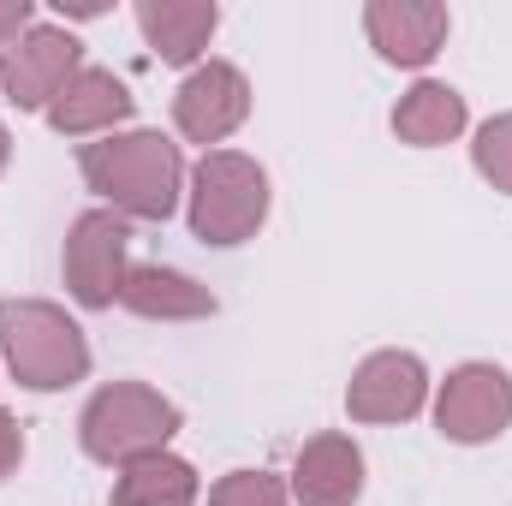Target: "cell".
Instances as JSON below:
<instances>
[{
	"label": "cell",
	"instance_id": "44dd1931",
	"mask_svg": "<svg viewBox=\"0 0 512 506\" xmlns=\"http://www.w3.org/2000/svg\"><path fill=\"white\" fill-rule=\"evenodd\" d=\"M60 12H72V18H102V12H108V6H102V0H72V6H66V0H60Z\"/></svg>",
	"mask_w": 512,
	"mask_h": 506
},
{
	"label": "cell",
	"instance_id": "30bf717a",
	"mask_svg": "<svg viewBox=\"0 0 512 506\" xmlns=\"http://www.w3.org/2000/svg\"><path fill=\"white\" fill-rule=\"evenodd\" d=\"M447 30H453V12L441 0H370L364 6L370 48L387 66H405V72H423L447 48Z\"/></svg>",
	"mask_w": 512,
	"mask_h": 506
},
{
	"label": "cell",
	"instance_id": "5bb4252c",
	"mask_svg": "<svg viewBox=\"0 0 512 506\" xmlns=\"http://www.w3.org/2000/svg\"><path fill=\"white\" fill-rule=\"evenodd\" d=\"M120 310L143 316V322H203L215 316V292L203 280H191L185 268L167 262H131L126 286H120Z\"/></svg>",
	"mask_w": 512,
	"mask_h": 506
},
{
	"label": "cell",
	"instance_id": "8fae6325",
	"mask_svg": "<svg viewBox=\"0 0 512 506\" xmlns=\"http://www.w3.org/2000/svg\"><path fill=\"white\" fill-rule=\"evenodd\" d=\"M292 501L298 506H358L364 501V447L340 429L310 435L292 459Z\"/></svg>",
	"mask_w": 512,
	"mask_h": 506
},
{
	"label": "cell",
	"instance_id": "6da1fadb",
	"mask_svg": "<svg viewBox=\"0 0 512 506\" xmlns=\"http://www.w3.org/2000/svg\"><path fill=\"white\" fill-rule=\"evenodd\" d=\"M78 173L84 185L102 197V209L126 215V221H167L185 197V155L173 137L161 131H114L78 149Z\"/></svg>",
	"mask_w": 512,
	"mask_h": 506
},
{
	"label": "cell",
	"instance_id": "7a4b0ae2",
	"mask_svg": "<svg viewBox=\"0 0 512 506\" xmlns=\"http://www.w3.org/2000/svg\"><path fill=\"white\" fill-rule=\"evenodd\" d=\"M0 358L30 393H60L90 376V340L54 298H0Z\"/></svg>",
	"mask_w": 512,
	"mask_h": 506
},
{
	"label": "cell",
	"instance_id": "52a82bcc",
	"mask_svg": "<svg viewBox=\"0 0 512 506\" xmlns=\"http://www.w3.org/2000/svg\"><path fill=\"white\" fill-rule=\"evenodd\" d=\"M435 429L453 447H489L512 429V376L501 364H459L435 387Z\"/></svg>",
	"mask_w": 512,
	"mask_h": 506
},
{
	"label": "cell",
	"instance_id": "ba28073f",
	"mask_svg": "<svg viewBox=\"0 0 512 506\" xmlns=\"http://www.w3.org/2000/svg\"><path fill=\"white\" fill-rule=\"evenodd\" d=\"M251 120V78L233 60H203L179 78L173 90V126L185 143H203V155L215 143H227L233 131Z\"/></svg>",
	"mask_w": 512,
	"mask_h": 506
},
{
	"label": "cell",
	"instance_id": "4fadbf2b",
	"mask_svg": "<svg viewBox=\"0 0 512 506\" xmlns=\"http://www.w3.org/2000/svg\"><path fill=\"white\" fill-rule=\"evenodd\" d=\"M137 30L155 48L161 66H203L215 30H221V6L215 0H137Z\"/></svg>",
	"mask_w": 512,
	"mask_h": 506
},
{
	"label": "cell",
	"instance_id": "5b68a950",
	"mask_svg": "<svg viewBox=\"0 0 512 506\" xmlns=\"http://www.w3.org/2000/svg\"><path fill=\"white\" fill-rule=\"evenodd\" d=\"M60 274H66V292H72L84 310H114V304H120V286H126V274H131L126 215H114V209H84V215L66 227Z\"/></svg>",
	"mask_w": 512,
	"mask_h": 506
},
{
	"label": "cell",
	"instance_id": "2e32d148",
	"mask_svg": "<svg viewBox=\"0 0 512 506\" xmlns=\"http://www.w3.org/2000/svg\"><path fill=\"white\" fill-rule=\"evenodd\" d=\"M197 501H203L197 465L179 459L173 447L120 465L114 471V489H108V506H197Z\"/></svg>",
	"mask_w": 512,
	"mask_h": 506
},
{
	"label": "cell",
	"instance_id": "e0dca14e",
	"mask_svg": "<svg viewBox=\"0 0 512 506\" xmlns=\"http://www.w3.org/2000/svg\"><path fill=\"white\" fill-rule=\"evenodd\" d=\"M471 167H477L495 191L512 197V114H495V120L477 126V137H471Z\"/></svg>",
	"mask_w": 512,
	"mask_h": 506
},
{
	"label": "cell",
	"instance_id": "7402d4cb",
	"mask_svg": "<svg viewBox=\"0 0 512 506\" xmlns=\"http://www.w3.org/2000/svg\"><path fill=\"white\" fill-rule=\"evenodd\" d=\"M6 161H12V131L0 126V173H6Z\"/></svg>",
	"mask_w": 512,
	"mask_h": 506
},
{
	"label": "cell",
	"instance_id": "8992f818",
	"mask_svg": "<svg viewBox=\"0 0 512 506\" xmlns=\"http://www.w3.org/2000/svg\"><path fill=\"white\" fill-rule=\"evenodd\" d=\"M84 72V42L66 24H30L6 54H0V96L18 114H48V102Z\"/></svg>",
	"mask_w": 512,
	"mask_h": 506
},
{
	"label": "cell",
	"instance_id": "9a60e30c",
	"mask_svg": "<svg viewBox=\"0 0 512 506\" xmlns=\"http://www.w3.org/2000/svg\"><path fill=\"white\" fill-rule=\"evenodd\" d=\"M465 126H471V108H465V96H459L453 84H441V78H417V84L393 102V137L411 143V149H441V143L465 137Z\"/></svg>",
	"mask_w": 512,
	"mask_h": 506
},
{
	"label": "cell",
	"instance_id": "ac0fdd59",
	"mask_svg": "<svg viewBox=\"0 0 512 506\" xmlns=\"http://www.w3.org/2000/svg\"><path fill=\"white\" fill-rule=\"evenodd\" d=\"M209 506H292V489L274 471H227L209 489Z\"/></svg>",
	"mask_w": 512,
	"mask_h": 506
},
{
	"label": "cell",
	"instance_id": "277c9868",
	"mask_svg": "<svg viewBox=\"0 0 512 506\" xmlns=\"http://www.w3.org/2000/svg\"><path fill=\"white\" fill-rule=\"evenodd\" d=\"M185 429V411L149 387V381H108L90 393L84 417H78V441L96 465H131V459H149V453H167V441Z\"/></svg>",
	"mask_w": 512,
	"mask_h": 506
},
{
	"label": "cell",
	"instance_id": "d6986e66",
	"mask_svg": "<svg viewBox=\"0 0 512 506\" xmlns=\"http://www.w3.org/2000/svg\"><path fill=\"white\" fill-rule=\"evenodd\" d=\"M18 465H24V423L0 405V483H6Z\"/></svg>",
	"mask_w": 512,
	"mask_h": 506
},
{
	"label": "cell",
	"instance_id": "9c48e42d",
	"mask_svg": "<svg viewBox=\"0 0 512 506\" xmlns=\"http://www.w3.org/2000/svg\"><path fill=\"white\" fill-rule=\"evenodd\" d=\"M429 405V370L417 352H370L346 381V417L352 423H411Z\"/></svg>",
	"mask_w": 512,
	"mask_h": 506
},
{
	"label": "cell",
	"instance_id": "7c38bea8",
	"mask_svg": "<svg viewBox=\"0 0 512 506\" xmlns=\"http://www.w3.org/2000/svg\"><path fill=\"white\" fill-rule=\"evenodd\" d=\"M137 114V96L126 90V78H114L108 66H84L54 102H48V131L60 137H114Z\"/></svg>",
	"mask_w": 512,
	"mask_h": 506
},
{
	"label": "cell",
	"instance_id": "ffe728a7",
	"mask_svg": "<svg viewBox=\"0 0 512 506\" xmlns=\"http://www.w3.org/2000/svg\"><path fill=\"white\" fill-rule=\"evenodd\" d=\"M30 24H36V6H30V0H0V54H6Z\"/></svg>",
	"mask_w": 512,
	"mask_h": 506
},
{
	"label": "cell",
	"instance_id": "3957f363",
	"mask_svg": "<svg viewBox=\"0 0 512 506\" xmlns=\"http://www.w3.org/2000/svg\"><path fill=\"white\" fill-rule=\"evenodd\" d=\"M185 185H191V191H185L191 233H197L203 245H215V251H233V245L256 239L262 221H268V203H274L268 167H262L256 155H245V149H209V155L191 167Z\"/></svg>",
	"mask_w": 512,
	"mask_h": 506
}]
</instances>
